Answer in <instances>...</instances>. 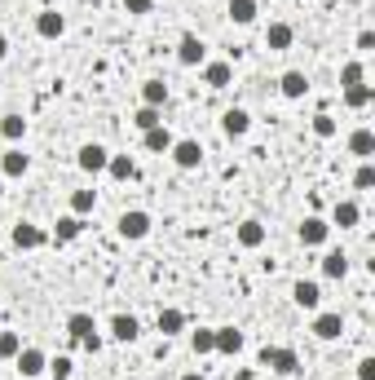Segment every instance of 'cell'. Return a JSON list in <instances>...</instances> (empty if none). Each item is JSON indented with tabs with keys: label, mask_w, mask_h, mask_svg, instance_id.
<instances>
[{
	"label": "cell",
	"mask_w": 375,
	"mask_h": 380,
	"mask_svg": "<svg viewBox=\"0 0 375 380\" xmlns=\"http://www.w3.org/2000/svg\"><path fill=\"white\" fill-rule=\"evenodd\" d=\"M172 159H177V168H199L203 164V146L186 137V142H172Z\"/></svg>",
	"instance_id": "obj_1"
},
{
	"label": "cell",
	"mask_w": 375,
	"mask_h": 380,
	"mask_svg": "<svg viewBox=\"0 0 375 380\" xmlns=\"http://www.w3.org/2000/svg\"><path fill=\"white\" fill-rule=\"evenodd\" d=\"M106 146H97V142H89V146H80V155H75V164L84 173H106Z\"/></svg>",
	"instance_id": "obj_2"
},
{
	"label": "cell",
	"mask_w": 375,
	"mask_h": 380,
	"mask_svg": "<svg viewBox=\"0 0 375 380\" xmlns=\"http://www.w3.org/2000/svg\"><path fill=\"white\" fill-rule=\"evenodd\" d=\"M62 31H67V18H62L58 9H44V13H36V36H44V40H58Z\"/></svg>",
	"instance_id": "obj_3"
},
{
	"label": "cell",
	"mask_w": 375,
	"mask_h": 380,
	"mask_svg": "<svg viewBox=\"0 0 375 380\" xmlns=\"http://www.w3.org/2000/svg\"><path fill=\"white\" fill-rule=\"evenodd\" d=\"M221 128H225V137H243L252 128V115L243 111V106H230V111L221 115Z\"/></svg>",
	"instance_id": "obj_4"
},
{
	"label": "cell",
	"mask_w": 375,
	"mask_h": 380,
	"mask_svg": "<svg viewBox=\"0 0 375 380\" xmlns=\"http://www.w3.org/2000/svg\"><path fill=\"white\" fill-rule=\"evenodd\" d=\"M13 358H18V372H23V376H40V372L49 367L44 350H36V345H27V350H18Z\"/></svg>",
	"instance_id": "obj_5"
},
{
	"label": "cell",
	"mask_w": 375,
	"mask_h": 380,
	"mask_svg": "<svg viewBox=\"0 0 375 380\" xmlns=\"http://www.w3.org/2000/svg\"><path fill=\"white\" fill-rule=\"evenodd\" d=\"M203 54H208V49H203V40L186 31V36H182V44H177V58H182V67H199V62H203Z\"/></svg>",
	"instance_id": "obj_6"
},
{
	"label": "cell",
	"mask_w": 375,
	"mask_h": 380,
	"mask_svg": "<svg viewBox=\"0 0 375 380\" xmlns=\"http://www.w3.org/2000/svg\"><path fill=\"white\" fill-rule=\"evenodd\" d=\"M120 235L124 239H146L151 235V217H146V212H124L120 217Z\"/></svg>",
	"instance_id": "obj_7"
},
{
	"label": "cell",
	"mask_w": 375,
	"mask_h": 380,
	"mask_svg": "<svg viewBox=\"0 0 375 380\" xmlns=\"http://www.w3.org/2000/svg\"><path fill=\"white\" fill-rule=\"evenodd\" d=\"M327 235H331V226L322 221V217H305V221H300V243L318 247V243H327Z\"/></svg>",
	"instance_id": "obj_8"
},
{
	"label": "cell",
	"mask_w": 375,
	"mask_h": 380,
	"mask_svg": "<svg viewBox=\"0 0 375 380\" xmlns=\"http://www.w3.org/2000/svg\"><path fill=\"white\" fill-rule=\"evenodd\" d=\"M349 155H357L362 164L375 155V133H371V128H353V133H349Z\"/></svg>",
	"instance_id": "obj_9"
},
{
	"label": "cell",
	"mask_w": 375,
	"mask_h": 380,
	"mask_svg": "<svg viewBox=\"0 0 375 380\" xmlns=\"http://www.w3.org/2000/svg\"><path fill=\"white\" fill-rule=\"evenodd\" d=\"M141 146H146V151H155V155H164V151H172V133L164 124H155V128H146V133H141Z\"/></svg>",
	"instance_id": "obj_10"
},
{
	"label": "cell",
	"mask_w": 375,
	"mask_h": 380,
	"mask_svg": "<svg viewBox=\"0 0 375 380\" xmlns=\"http://www.w3.org/2000/svg\"><path fill=\"white\" fill-rule=\"evenodd\" d=\"M203 80H208L212 89H230L234 67H230V62H208V67H203Z\"/></svg>",
	"instance_id": "obj_11"
},
{
	"label": "cell",
	"mask_w": 375,
	"mask_h": 380,
	"mask_svg": "<svg viewBox=\"0 0 375 380\" xmlns=\"http://www.w3.org/2000/svg\"><path fill=\"white\" fill-rule=\"evenodd\" d=\"M49 235H44V230L40 226H31V221H18V226H13V243H18V247H40Z\"/></svg>",
	"instance_id": "obj_12"
},
{
	"label": "cell",
	"mask_w": 375,
	"mask_h": 380,
	"mask_svg": "<svg viewBox=\"0 0 375 380\" xmlns=\"http://www.w3.org/2000/svg\"><path fill=\"white\" fill-rule=\"evenodd\" d=\"M340 332H345V319H340V314H318V319H314V336L336 341Z\"/></svg>",
	"instance_id": "obj_13"
},
{
	"label": "cell",
	"mask_w": 375,
	"mask_h": 380,
	"mask_svg": "<svg viewBox=\"0 0 375 380\" xmlns=\"http://www.w3.org/2000/svg\"><path fill=\"white\" fill-rule=\"evenodd\" d=\"M265 367L291 376V372H300V358H296V350H269V362H265Z\"/></svg>",
	"instance_id": "obj_14"
},
{
	"label": "cell",
	"mask_w": 375,
	"mask_h": 380,
	"mask_svg": "<svg viewBox=\"0 0 375 380\" xmlns=\"http://www.w3.org/2000/svg\"><path fill=\"white\" fill-rule=\"evenodd\" d=\"M291 296H296V305H300V309H318V301H322L318 283H309V278H300V283L291 288Z\"/></svg>",
	"instance_id": "obj_15"
},
{
	"label": "cell",
	"mask_w": 375,
	"mask_h": 380,
	"mask_svg": "<svg viewBox=\"0 0 375 380\" xmlns=\"http://www.w3.org/2000/svg\"><path fill=\"white\" fill-rule=\"evenodd\" d=\"M110 336H115V341H137V336H141V327H137L133 314H120V319L110 323Z\"/></svg>",
	"instance_id": "obj_16"
},
{
	"label": "cell",
	"mask_w": 375,
	"mask_h": 380,
	"mask_svg": "<svg viewBox=\"0 0 375 380\" xmlns=\"http://www.w3.org/2000/svg\"><path fill=\"white\" fill-rule=\"evenodd\" d=\"M279 89H283V97H305L309 93V80H305V71H287L279 80Z\"/></svg>",
	"instance_id": "obj_17"
},
{
	"label": "cell",
	"mask_w": 375,
	"mask_h": 380,
	"mask_svg": "<svg viewBox=\"0 0 375 380\" xmlns=\"http://www.w3.org/2000/svg\"><path fill=\"white\" fill-rule=\"evenodd\" d=\"M67 332H71L75 341H89V336H97L93 314H71V319H67Z\"/></svg>",
	"instance_id": "obj_18"
},
{
	"label": "cell",
	"mask_w": 375,
	"mask_h": 380,
	"mask_svg": "<svg viewBox=\"0 0 375 380\" xmlns=\"http://www.w3.org/2000/svg\"><path fill=\"white\" fill-rule=\"evenodd\" d=\"M256 13H260V5H256V0H230V18H234L239 27L256 23Z\"/></svg>",
	"instance_id": "obj_19"
},
{
	"label": "cell",
	"mask_w": 375,
	"mask_h": 380,
	"mask_svg": "<svg viewBox=\"0 0 375 380\" xmlns=\"http://www.w3.org/2000/svg\"><path fill=\"white\" fill-rule=\"evenodd\" d=\"M234 235H239L243 247H260V243H265V226H260V221H243Z\"/></svg>",
	"instance_id": "obj_20"
},
{
	"label": "cell",
	"mask_w": 375,
	"mask_h": 380,
	"mask_svg": "<svg viewBox=\"0 0 375 380\" xmlns=\"http://www.w3.org/2000/svg\"><path fill=\"white\" fill-rule=\"evenodd\" d=\"M357 217H362V208H357L353 200H345V204H336V212H331V221H336L340 230H349V226H357Z\"/></svg>",
	"instance_id": "obj_21"
},
{
	"label": "cell",
	"mask_w": 375,
	"mask_h": 380,
	"mask_svg": "<svg viewBox=\"0 0 375 380\" xmlns=\"http://www.w3.org/2000/svg\"><path fill=\"white\" fill-rule=\"evenodd\" d=\"M291 36H296V31H291L287 23H269V27H265V44H269V49H287Z\"/></svg>",
	"instance_id": "obj_22"
},
{
	"label": "cell",
	"mask_w": 375,
	"mask_h": 380,
	"mask_svg": "<svg viewBox=\"0 0 375 380\" xmlns=\"http://www.w3.org/2000/svg\"><path fill=\"white\" fill-rule=\"evenodd\" d=\"M322 274H327V278H345L349 274V257L345 252H327V257H322Z\"/></svg>",
	"instance_id": "obj_23"
},
{
	"label": "cell",
	"mask_w": 375,
	"mask_h": 380,
	"mask_svg": "<svg viewBox=\"0 0 375 380\" xmlns=\"http://www.w3.org/2000/svg\"><path fill=\"white\" fill-rule=\"evenodd\" d=\"M217 350L221 354H239L243 350V332H234V327H217Z\"/></svg>",
	"instance_id": "obj_24"
},
{
	"label": "cell",
	"mask_w": 375,
	"mask_h": 380,
	"mask_svg": "<svg viewBox=\"0 0 375 380\" xmlns=\"http://www.w3.org/2000/svg\"><path fill=\"white\" fill-rule=\"evenodd\" d=\"M182 327H186V314L182 309H159V332H164V336H177Z\"/></svg>",
	"instance_id": "obj_25"
},
{
	"label": "cell",
	"mask_w": 375,
	"mask_h": 380,
	"mask_svg": "<svg viewBox=\"0 0 375 380\" xmlns=\"http://www.w3.org/2000/svg\"><path fill=\"white\" fill-rule=\"evenodd\" d=\"M371 97H375V89H371V85H353V89H345V106L362 111V106H371Z\"/></svg>",
	"instance_id": "obj_26"
},
{
	"label": "cell",
	"mask_w": 375,
	"mask_h": 380,
	"mask_svg": "<svg viewBox=\"0 0 375 380\" xmlns=\"http://www.w3.org/2000/svg\"><path fill=\"white\" fill-rule=\"evenodd\" d=\"M0 173H5V177H23V173H27V155H23V151H5Z\"/></svg>",
	"instance_id": "obj_27"
},
{
	"label": "cell",
	"mask_w": 375,
	"mask_h": 380,
	"mask_svg": "<svg viewBox=\"0 0 375 380\" xmlns=\"http://www.w3.org/2000/svg\"><path fill=\"white\" fill-rule=\"evenodd\" d=\"M80 230H84V221H80L75 212H71V217H58V226H53V239H62V243H67V239H75V235H80Z\"/></svg>",
	"instance_id": "obj_28"
},
{
	"label": "cell",
	"mask_w": 375,
	"mask_h": 380,
	"mask_svg": "<svg viewBox=\"0 0 375 380\" xmlns=\"http://www.w3.org/2000/svg\"><path fill=\"white\" fill-rule=\"evenodd\" d=\"M106 173L115 177V181H128V177H133V159H128V155H110L106 159Z\"/></svg>",
	"instance_id": "obj_29"
},
{
	"label": "cell",
	"mask_w": 375,
	"mask_h": 380,
	"mask_svg": "<svg viewBox=\"0 0 375 380\" xmlns=\"http://www.w3.org/2000/svg\"><path fill=\"white\" fill-rule=\"evenodd\" d=\"M141 97H146V106H164V97H168V85H164V80H146Z\"/></svg>",
	"instance_id": "obj_30"
},
{
	"label": "cell",
	"mask_w": 375,
	"mask_h": 380,
	"mask_svg": "<svg viewBox=\"0 0 375 380\" xmlns=\"http://www.w3.org/2000/svg\"><path fill=\"white\" fill-rule=\"evenodd\" d=\"M190 345H194V354H212L217 350V332H212V327H199V332L190 336Z\"/></svg>",
	"instance_id": "obj_31"
},
{
	"label": "cell",
	"mask_w": 375,
	"mask_h": 380,
	"mask_svg": "<svg viewBox=\"0 0 375 380\" xmlns=\"http://www.w3.org/2000/svg\"><path fill=\"white\" fill-rule=\"evenodd\" d=\"M93 204H97V190H75V195H71V212H75V217L93 212Z\"/></svg>",
	"instance_id": "obj_32"
},
{
	"label": "cell",
	"mask_w": 375,
	"mask_h": 380,
	"mask_svg": "<svg viewBox=\"0 0 375 380\" xmlns=\"http://www.w3.org/2000/svg\"><path fill=\"white\" fill-rule=\"evenodd\" d=\"M0 133H5L9 142H18L27 133V120H23V115H5V120H0Z\"/></svg>",
	"instance_id": "obj_33"
},
{
	"label": "cell",
	"mask_w": 375,
	"mask_h": 380,
	"mask_svg": "<svg viewBox=\"0 0 375 380\" xmlns=\"http://www.w3.org/2000/svg\"><path fill=\"white\" fill-rule=\"evenodd\" d=\"M133 124L141 128V133H146V128H155V124H164V120H159V106H141V111L133 115Z\"/></svg>",
	"instance_id": "obj_34"
},
{
	"label": "cell",
	"mask_w": 375,
	"mask_h": 380,
	"mask_svg": "<svg viewBox=\"0 0 375 380\" xmlns=\"http://www.w3.org/2000/svg\"><path fill=\"white\" fill-rule=\"evenodd\" d=\"M362 62H345V71H340V85H345V89H353V85H362Z\"/></svg>",
	"instance_id": "obj_35"
},
{
	"label": "cell",
	"mask_w": 375,
	"mask_h": 380,
	"mask_svg": "<svg viewBox=\"0 0 375 380\" xmlns=\"http://www.w3.org/2000/svg\"><path fill=\"white\" fill-rule=\"evenodd\" d=\"M23 350V336L18 332H0V358H13Z\"/></svg>",
	"instance_id": "obj_36"
},
{
	"label": "cell",
	"mask_w": 375,
	"mask_h": 380,
	"mask_svg": "<svg viewBox=\"0 0 375 380\" xmlns=\"http://www.w3.org/2000/svg\"><path fill=\"white\" fill-rule=\"evenodd\" d=\"M44 372L53 376V380H71V372H75V367H71V358H53V362H49Z\"/></svg>",
	"instance_id": "obj_37"
},
{
	"label": "cell",
	"mask_w": 375,
	"mask_h": 380,
	"mask_svg": "<svg viewBox=\"0 0 375 380\" xmlns=\"http://www.w3.org/2000/svg\"><path fill=\"white\" fill-rule=\"evenodd\" d=\"M314 137H336V120L331 115H314Z\"/></svg>",
	"instance_id": "obj_38"
},
{
	"label": "cell",
	"mask_w": 375,
	"mask_h": 380,
	"mask_svg": "<svg viewBox=\"0 0 375 380\" xmlns=\"http://www.w3.org/2000/svg\"><path fill=\"white\" fill-rule=\"evenodd\" d=\"M353 186H357V190H371V186H375V168H371V164H362V168L353 173Z\"/></svg>",
	"instance_id": "obj_39"
},
{
	"label": "cell",
	"mask_w": 375,
	"mask_h": 380,
	"mask_svg": "<svg viewBox=\"0 0 375 380\" xmlns=\"http://www.w3.org/2000/svg\"><path fill=\"white\" fill-rule=\"evenodd\" d=\"M124 9H128V13H151L155 0H124Z\"/></svg>",
	"instance_id": "obj_40"
},
{
	"label": "cell",
	"mask_w": 375,
	"mask_h": 380,
	"mask_svg": "<svg viewBox=\"0 0 375 380\" xmlns=\"http://www.w3.org/2000/svg\"><path fill=\"white\" fill-rule=\"evenodd\" d=\"M357 380H375V358H362V362H357Z\"/></svg>",
	"instance_id": "obj_41"
},
{
	"label": "cell",
	"mask_w": 375,
	"mask_h": 380,
	"mask_svg": "<svg viewBox=\"0 0 375 380\" xmlns=\"http://www.w3.org/2000/svg\"><path fill=\"white\" fill-rule=\"evenodd\" d=\"M371 49H375V36H371V31H362V36H357V54H371Z\"/></svg>",
	"instance_id": "obj_42"
},
{
	"label": "cell",
	"mask_w": 375,
	"mask_h": 380,
	"mask_svg": "<svg viewBox=\"0 0 375 380\" xmlns=\"http://www.w3.org/2000/svg\"><path fill=\"white\" fill-rule=\"evenodd\" d=\"M5 54H9V40H5V36H0V58H5Z\"/></svg>",
	"instance_id": "obj_43"
},
{
	"label": "cell",
	"mask_w": 375,
	"mask_h": 380,
	"mask_svg": "<svg viewBox=\"0 0 375 380\" xmlns=\"http://www.w3.org/2000/svg\"><path fill=\"white\" fill-rule=\"evenodd\" d=\"M182 380H203V376H199V372H186V376H182Z\"/></svg>",
	"instance_id": "obj_44"
}]
</instances>
